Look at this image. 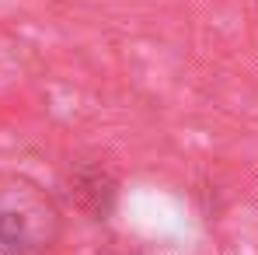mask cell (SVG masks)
<instances>
[{
    "label": "cell",
    "instance_id": "obj_1",
    "mask_svg": "<svg viewBox=\"0 0 258 255\" xmlns=\"http://www.w3.org/2000/svg\"><path fill=\"white\" fill-rule=\"evenodd\" d=\"M63 213L39 182L0 175V255H56Z\"/></svg>",
    "mask_w": 258,
    "mask_h": 255
}]
</instances>
